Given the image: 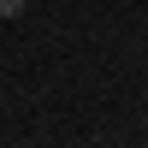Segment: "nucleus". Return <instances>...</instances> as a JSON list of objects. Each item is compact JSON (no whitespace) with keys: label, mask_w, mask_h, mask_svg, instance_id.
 <instances>
[{"label":"nucleus","mask_w":148,"mask_h":148,"mask_svg":"<svg viewBox=\"0 0 148 148\" xmlns=\"http://www.w3.org/2000/svg\"><path fill=\"white\" fill-rule=\"evenodd\" d=\"M24 6H30V0H0V18H18Z\"/></svg>","instance_id":"f257e3e1"}]
</instances>
